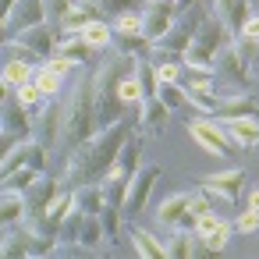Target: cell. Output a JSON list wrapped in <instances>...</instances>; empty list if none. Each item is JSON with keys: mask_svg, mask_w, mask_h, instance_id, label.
Segmentation results:
<instances>
[{"mask_svg": "<svg viewBox=\"0 0 259 259\" xmlns=\"http://www.w3.org/2000/svg\"><path fill=\"white\" fill-rule=\"evenodd\" d=\"M192 213H195V217L213 213V202H209V192H206V188H199V192L192 195Z\"/></svg>", "mask_w": 259, "mask_h": 259, "instance_id": "60d3db41", "label": "cell"}, {"mask_svg": "<svg viewBox=\"0 0 259 259\" xmlns=\"http://www.w3.org/2000/svg\"><path fill=\"white\" fill-rule=\"evenodd\" d=\"M114 32H117V36H135V32H142V8L117 15V18H114Z\"/></svg>", "mask_w": 259, "mask_h": 259, "instance_id": "d6a6232c", "label": "cell"}, {"mask_svg": "<svg viewBox=\"0 0 259 259\" xmlns=\"http://www.w3.org/2000/svg\"><path fill=\"white\" fill-rule=\"evenodd\" d=\"M57 54H64V57H71L75 64H85L89 57H93V47L78 36V32H64V39H61V50Z\"/></svg>", "mask_w": 259, "mask_h": 259, "instance_id": "484cf974", "label": "cell"}, {"mask_svg": "<svg viewBox=\"0 0 259 259\" xmlns=\"http://www.w3.org/2000/svg\"><path fill=\"white\" fill-rule=\"evenodd\" d=\"M4 135H15V139H29L32 132V117H29V107H22L15 100L11 89H4Z\"/></svg>", "mask_w": 259, "mask_h": 259, "instance_id": "8fae6325", "label": "cell"}, {"mask_svg": "<svg viewBox=\"0 0 259 259\" xmlns=\"http://www.w3.org/2000/svg\"><path fill=\"white\" fill-rule=\"evenodd\" d=\"M39 128H43V146H57L61 142V132H64V103H57L50 96V103L43 107V117H39Z\"/></svg>", "mask_w": 259, "mask_h": 259, "instance_id": "9a60e30c", "label": "cell"}, {"mask_svg": "<svg viewBox=\"0 0 259 259\" xmlns=\"http://www.w3.org/2000/svg\"><path fill=\"white\" fill-rule=\"evenodd\" d=\"M234 231H241V234H255V231H259V209H255V206L241 209L238 220H234Z\"/></svg>", "mask_w": 259, "mask_h": 259, "instance_id": "8d00e7d4", "label": "cell"}, {"mask_svg": "<svg viewBox=\"0 0 259 259\" xmlns=\"http://www.w3.org/2000/svg\"><path fill=\"white\" fill-rule=\"evenodd\" d=\"M248 206H255V209H259V188H252V192H248Z\"/></svg>", "mask_w": 259, "mask_h": 259, "instance_id": "7bdbcfd3", "label": "cell"}, {"mask_svg": "<svg viewBox=\"0 0 259 259\" xmlns=\"http://www.w3.org/2000/svg\"><path fill=\"white\" fill-rule=\"evenodd\" d=\"M238 39H245V43H255V47H259V15H248V18H245V25L238 29Z\"/></svg>", "mask_w": 259, "mask_h": 259, "instance_id": "ab89813d", "label": "cell"}, {"mask_svg": "<svg viewBox=\"0 0 259 259\" xmlns=\"http://www.w3.org/2000/svg\"><path fill=\"white\" fill-rule=\"evenodd\" d=\"M39 22H50V15H47V0H22V4L15 8V15L4 22V39L25 32V29L39 25Z\"/></svg>", "mask_w": 259, "mask_h": 259, "instance_id": "9c48e42d", "label": "cell"}, {"mask_svg": "<svg viewBox=\"0 0 259 259\" xmlns=\"http://www.w3.org/2000/svg\"><path fill=\"white\" fill-rule=\"evenodd\" d=\"M170 110H181V107H192V100H188V89L181 85V82H160V93H156Z\"/></svg>", "mask_w": 259, "mask_h": 259, "instance_id": "f1b7e54d", "label": "cell"}, {"mask_svg": "<svg viewBox=\"0 0 259 259\" xmlns=\"http://www.w3.org/2000/svg\"><path fill=\"white\" fill-rule=\"evenodd\" d=\"M174 22H178V4H170V0H149V4H142V32L153 43H160Z\"/></svg>", "mask_w": 259, "mask_h": 259, "instance_id": "8992f818", "label": "cell"}, {"mask_svg": "<svg viewBox=\"0 0 259 259\" xmlns=\"http://www.w3.org/2000/svg\"><path fill=\"white\" fill-rule=\"evenodd\" d=\"M231 231H234V224H227V220H224V227H220V231H213V234L199 238V255L224 252V248H227V241H231Z\"/></svg>", "mask_w": 259, "mask_h": 259, "instance_id": "f546056e", "label": "cell"}, {"mask_svg": "<svg viewBox=\"0 0 259 259\" xmlns=\"http://www.w3.org/2000/svg\"><path fill=\"white\" fill-rule=\"evenodd\" d=\"M0 220H4V231H8V227H18V224L29 220V199H25V192H18V188H4Z\"/></svg>", "mask_w": 259, "mask_h": 259, "instance_id": "4fadbf2b", "label": "cell"}, {"mask_svg": "<svg viewBox=\"0 0 259 259\" xmlns=\"http://www.w3.org/2000/svg\"><path fill=\"white\" fill-rule=\"evenodd\" d=\"M75 8V0H47V15H50V22H64V15Z\"/></svg>", "mask_w": 259, "mask_h": 259, "instance_id": "f35d334b", "label": "cell"}, {"mask_svg": "<svg viewBox=\"0 0 259 259\" xmlns=\"http://www.w3.org/2000/svg\"><path fill=\"white\" fill-rule=\"evenodd\" d=\"M32 75H36V64L18 61V57H8V61H4V89L25 85V82H32Z\"/></svg>", "mask_w": 259, "mask_h": 259, "instance_id": "603a6c76", "label": "cell"}, {"mask_svg": "<svg viewBox=\"0 0 259 259\" xmlns=\"http://www.w3.org/2000/svg\"><path fill=\"white\" fill-rule=\"evenodd\" d=\"M100 132L96 117V68H78V82L71 89V100L64 103V132H61V156H71L82 142H89Z\"/></svg>", "mask_w": 259, "mask_h": 259, "instance_id": "7a4b0ae2", "label": "cell"}, {"mask_svg": "<svg viewBox=\"0 0 259 259\" xmlns=\"http://www.w3.org/2000/svg\"><path fill=\"white\" fill-rule=\"evenodd\" d=\"M259 54L255 43H245V39H231L220 54H217V78H227L234 85H248L252 82V57Z\"/></svg>", "mask_w": 259, "mask_h": 259, "instance_id": "3957f363", "label": "cell"}, {"mask_svg": "<svg viewBox=\"0 0 259 259\" xmlns=\"http://www.w3.org/2000/svg\"><path fill=\"white\" fill-rule=\"evenodd\" d=\"M85 4H96L107 15H124V11H139L142 0H85Z\"/></svg>", "mask_w": 259, "mask_h": 259, "instance_id": "e575fe53", "label": "cell"}, {"mask_svg": "<svg viewBox=\"0 0 259 259\" xmlns=\"http://www.w3.org/2000/svg\"><path fill=\"white\" fill-rule=\"evenodd\" d=\"M217 117L220 121H231V117H259V103L252 96H220Z\"/></svg>", "mask_w": 259, "mask_h": 259, "instance_id": "e0dca14e", "label": "cell"}, {"mask_svg": "<svg viewBox=\"0 0 259 259\" xmlns=\"http://www.w3.org/2000/svg\"><path fill=\"white\" fill-rule=\"evenodd\" d=\"M32 82H36V85H39V89H43L47 96H57V93H61V85H64V75H61V71H54V68H50V64L43 61V64L36 68Z\"/></svg>", "mask_w": 259, "mask_h": 259, "instance_id": "83f0119b", "label": "cell"}, {"mask_svg": "<svg viewBox=\"0 0 259 259\" xmlns=\"http://www.w3.org/2000/svg\"><path fill=\"white\" fill-rule=\"evenodd\" d=\"M93 50H107V47H114V39H117V32H114V25L110 22H103V18H93L82 32H78Z\"/></svg>", "mask_w": 259, "mask_h": 259, "instance_id": "ffe728a7", "label": "cell"}, {"mask_svg": "<svg viewBox=\"0 0 259 259\" xmlns=\"http://www.w3.org/2000/svg\"><path fill=\"white\" fill-rule=\"evenodd\" d=\"M61 181H64V178H47V174H43V178L25 192V199H29V220H39V217L50 209V202L64 192Z\"/></svg>", "mask_w": 259, "mask_h": 259, "instance_id": "30bf717a", "label": "cell"}, {"mask_svg": "<svg viewBox=\"0 0 259 259\" xmlns=\"http://www.w3.org/2000/svg\"><path fill=\"white\" fill-rule=\"evenodd\" d=\"M132 248H135V255H146V259L167 255V241L156 238V234L146 231V227H135V224H132Z\"/></svg>", "mask_w": 259, "mask_h": 259, "instance_id": "ac0fdd59", "label": "cell"}, {"mask_svg": "<svg viewBox=\"0 0 259 259\" xmlns=\"http://www.w3.org/2000/svg\"><path fill=\"white\" fill-rule=\"evenodd\" d=\"M224 227V220L217 217V213H202V217H195V234L199 238H206V234H213V231H220Z\"/></svg>", "mask_w": 259, "mask_h": 259, "instance_id": "74e56055", "label": "cell"}, {"mask_svg": "<svg viewBox=\"0 0 259 259\" xmlns=\"http://www.w3.org/2000/svg\"><path fill=\"white\" fill-rule=\"evenodd\" d=\"M135 78L142 82V93H146V100L160 93V68H156L153 61H146V57H142V61L135 64Z\"/></svg>", "mask_w": 259, "mask_h": 259, "instance_id": "4316f807", "label": "cell"}, {"mask_svg": "<svg viewBox=\"0 0 259 259\" xmlns=\"http://www.w3.org/2000/svg\"><path fill=\"white\" fill-rule=\"evenodd\" d=\"M213 15L238 36V29H241L245 18L252 15V0H213Z\"/></svg>", "mask_w": 259, "mask_h": 259, "instance_id": "5bb4252c", "label": "cell"}, {"mask_svg": "<svg viewBox=\"0 0 259 259\" xmlns=\"http://www.w3.org/2000/svg\"><path fill=\"white\" fill-rule=\"evenodd\" d=\"M18 4H22V0H4V22L15 15V8H18Z\"/></svg>", "mask_w": 259, "mask_h": 259, "instance_id": "b9f144b4", "label": "cell"}, {"mask_svg": "<svg viewBox=\"0 0 259 259\" xmlns=\"http://www.w3.org/2000/svg\"><path fill=\"white\" fill-rule=\"evenodd\" d=\"M103 238H107L103 217H100V213H85V220H82V234H78V245L89 248V252H100Z\"/></svg>", "mask_w": 259, "mask_h": 259, "instance_id": "44dd1931", "label": "cell"}, {"mask_svg": "<svg viewBox=\"0 0 259 259\" xmlns=\"http://www.w3.org/2000/svg\"><path fill=\"white\" fill-rule=\"evenodd\" d=\"M167 121H170V107L160 96H149V100L139 103V124H142L146 135H163Z\"/></svg>", "mask_w": 259, "mask_h": 259, "instance_id": "7c38bea8", "label": "cell"}, {"mask_svg": "<svg viewBox=\"0 0 259 259\" xmlns=\"http://www.w3.org/2000/svg\"><path fill=\"white\" fill-rule=\"evenodd\" d=\"M160 174H163V167H156V163H142V170L132 178V188H128V202H124V213H132V217H139L146 206H149V195H153V188H156V181H160Z\"/></svg>", "mask_w": 259, "mask_h": 259, "instance_id": "ba28073f", "label": "cell"}, {"mask_svg": "<svg viewBox=\"0 0 259 259\" xmlns=\"http://www.w3.org/2000/svg\"><path fill=\"white\" fill-rule=\"evenodd\" d=\"M170 4H181V0H170Z\"/></svg>", "mask_w": 259, "mask_h": 259, "instance_id": "ee69618b", "label": "cell"}, {"mask_svg": "<svg viewBox=\"0 0 259 259\" xmlns=\"http://www.w3.org/2000/svg\"><path fill=\"white\" fill-rule=\"evenodd\" d=\"M43 174L36 170V167H18L15 174H4V178H0V181H4V188H18V192H29L36 181H39Z\"/></svg>", "mask_w": 259, "mask_h": 259, "instance_id": "4dcf8cb0", "label": "cell"}, {"mask_svg": "<svg viewBox=\"0 0 259 259\" xmlns=\"http://www.w3.org/2000/svg\"><path fill=\"white\" fill-rule=\"evenodd\" d=\"M32 153H36V139H25V142H18L15 149H8V153H4V163H0V178H4V174H15L18 167H29V163H32Z\"/></svg>", "mask_w": 259, "mask_h": 259, "instance_id": "7402d4cb", "label": "cell"}, {"mask_svg": "<svg viewBox=\"0 0 259 259\" xmlns=\"http://www.w3.org/2000/svg\"><path fill=\"white\" fill-rule=\"evenodd\" d=\"M100 217H103V227H107V238H117V234H121V206H114V202H107Z\"/></svg>", "mask_w": 259, "mask_h": 259, "instance_id": "d590c367", "label": "cell"}, {"mask_svg": "<svg viewBox=\"0 0 259 259\" xmlns=\"http://www.w3.org/2000/svg\"><path fill=\"white\" fill-rule=\"evenodd\" d=\"M188 135H192V142L202 146V153H209V156H231V153L238 149L234 139L224 135L217 121H209V114L192 117V121H188Z\"/></svg>", "mask_w": 259, "mask_h": 259, "instance_id": "277c9868", "label": "cell"}, {"mask_svg": "<svg viewBox=\"0 0 259 259\" xmlns=\"http://www.w3.org/2000/svg\"><path fill=\"white\" fill-rule=\"evenodd\" d=\"M156 224L163 231H195V213H192V195L174 192L156 206Z\"/></svg>", "mask_w": 259, "mask_h": 259, "instance_id": "5b68a950", "label": "cell"}, {"mask_svg": "<svg viewBox=\"0 0 259 259\" xmlns=\"http://www.w3.org/2000/svg\"><path fill=\"white\" fill-rule=\"evenodd\" d=\"M71 195H75V206H78L82 213H103V206H107V188H103V181L75 185Z\"/></svg>", "mask_w": 259, "mask_h": 259, "instance_id": "2e32d148", "label": "cell"}, {"mask_svg": "<svg viewBox=\"0 0 259 259\" xmlns=\"http://www.w3.org/2000/svg\"><path fill=\"white\" fill-rule=\"evenodd\" d=\"M128 135H132V124L128 121H117L110 128H100L89 142H82L71 156H64V174L61 178L71 181V188L75 185H85V181H103L107 170L114 167V160L121 156Z\"/></svg>", "mask_w": 259, "mask_h": 259, "instance_id": "6da1fadb", "label": "cell"}, {"mask_svg": "<svg viewBox=\"0 0 259 259\" xmlns=\"http://www.w3.org/2000/svg\"><path fill=\"white\" fill-rule=\"evenodd\" d=\"M224 124H227V135L234 139L238 149H248V146L259 142V121H255V117H231V121H224Z\"/></svg>", "mask_w": 259, "mask_h": 259, "instance_id": "d6986e66", "label": "cell"}, {"mask_svg": "<svg viewBox=\"0 0 259 259\" xmlns=\"http://www.w3.org/2000/svg\"><path fill=\"white\" fill-rule=\"evenodd\" d=\"M167 255H178V259L199 255V234L195 231H174V238H167Z\"/></svg>", "mask_w": 259, "mask_h": 259, "instance_id": "cb8c5ba5", "label": "cell"}, {"mask_svg": "<svg viewBox=\"0 0 259 259\" xmlns=\"http://www.w3.org/2000/svg\"><path fill=\"white\" fill-rule=\"evenodd\" d=\"M96 11H100L96 4H78V0H75V8H71V11L64 15L61 29H64V32H82V29H85V25H89V22L96 18Z\"/></svg>", "mask_w": 259, "mask_h": 259, "instance_id": "d4e9b609", "label": "cell"}, {"mask_svg": "<svg viewBox=\"0 0 259 259\" xmlns=\"http://www.w3.org/2000/svg\"><path fill=\"white\" fill-rule=\"evenodd\" d=\"M11 93H15V100H18L22 107H29V110L50 100V96H47V93H43V89H39L36 82H25V85H18V89H11Z\"/></svg>", "mask_w": 259, "mask_h": 259, "instance_id": "1f68e13d", "label": "cell"}, {"mask_svg": "<svg viewBox=\"0 0 259 259\" xmlns=\"http://www.w3.org/2000/svg\"><path fill=\"white\" fill-rule=\"evenodd\" d=\"M117 93H121V100H124V103H135V107L146 100V93H142V82L135 78V71H132V75H124V78L117 82Z\"/></svg>", "mask_w": 259, "mask_h": 259, "instance_id": "836d02e7", "label": "cell"}, {"mask_svg": "<svg viewBox=\"0 0 259 259\" xmlns=\"http://www.w3.org/2000/svg\"><path fill=\"white\" fill-rule=\"evenodd\" d=\"M245 185H248V174L241 167H231V170H220V174H206L199 181V188H206L209 195H217L224 202H238L241 192H245Z\"/></svg>", "mask_w": 259, "mask_h": 259, "instance_id": "52a82bcc", "label": "cell"}]
</instances>
